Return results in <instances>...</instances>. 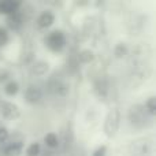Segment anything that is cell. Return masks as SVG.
<instances>
[{"label":"cell","instance_id":"cell-23","mask_svg":"<svg viewBox=\"0 0 156 156\" xmlns=\"http://www.w3.org/2000/svg\"><path fill=\"white\" fill-rule=\"evenodd\" d=\"M12 76H11V73L7 70V69H0V83H4L7 82L8 80H11Z\"/></svg>","mask_w":156,"mask_h":156},{"label":"cell","instance_id":"cell-24","mask_svg":"<svg viewBox=\"0 0 156 156\" xmlns=\"http://www.w3.org/2000/svg\"><path fill=\"white\" fill-rule=\"evenodd\" d=\"M41 156H55L54 151H49V149H45L44 152H41Z\"/></svg>","mask_w":156,"mask_h":156},{"label":"cell","instance_id":"cell-11","mask_svg":"<svg viewBox=\"0 0 156 156\" xmlns=\"http://www.w3.org/2000/svg\"><path fill=\"white\" fill-rule=\"evenodd\" d=\"M23 7V0H0V15H10Z\"/></svg>","mask_w":156,"mask_h":156},{"label":"cell","instance_id":"cell-5","mask_svg":"<svg viewBox=\"0 0 156 156\" xmlns=\"http://www.w3.org/2000/svg\"><path fill=\"white\" fill-rule=\"evenodd\" d=\"M0 116L5 122H15L22 116V110L12 100H3L0 103Z\"/></svg>","mask_w":156,"mask_h":156},{"label":"cell","instance_id":"cell-7","mask_svg":"<svg viewBox=\"0 0 156 156\" xmlns=\"http://www.w3.org/2000/svg\"><path fill=\"white\" fill-rule=\"evenodd\" d=\"M25 149V140L23 138L10 137V140L0 147V154L3 156H22Z\"/></svg>","mask_w":156,"mask_h":156},{"label":"cell","instance_id":"cell-20","mask_svg":"<svg viewBox=\"0 0 156 156\" xmlns=\"http://www.w3.org/2000/svg\"><path fill=\"white\" fill-rule=\"evenodd\" d=\"M108 83L105 80H99L96 83H94V92H96V94L99 97H101V99H104V97H107L108 94Z\"/></svg>","mask_w":156,"mask_h":156},{"label":"cell","instance_id":"cell-15","mask_svg":"<svg viewBox=\"0 0 156 156\" xmlns=\"http://www.w3.org/2000/svg\"><path fill=\"white\" fill-rule=\"evenodd\" d=\"M96 59V54L90 48H82L77 54V62L78 65H90Z\"/></svg>","mask_w":156,"mask_h":156},{"label":"cell","instance_id":"cell-14","mask_svg":"<svg viewBox=\"0 0 156 156\" xmlns=\"http://www.w3.org/2000/svg\"><path fill=\"white\" fill-rule=\"evenodd\" d=\"M41 144L45 147V149H49V151H56V149H59V147H60V138H59V136H58V133L48 132V133L44 134Z\"/></svg>","mask_w":156,"mask_h":156},{"label":"cell","instance_id":"cell-13","mask_svg":"<svg viewBox=\"0 0 156 156\" xmlns=\"http://www.w3.org/2000/svg\"><path fill=\"white\" fill-rule=\"evenodd\" d=\"M21 89H22L21 83H19V81H16L15 78H11L7 82L3 83V93H4V96L8 97V99L16 97L19 94V92H21Z\"/></svg>","mask_w":156,"mask_h":156},{"label":"cell","instance_id":"cell-1","mask_svg":"<svg viewBox=\"0 0 156 156\" xmlns=\"http://www.w3.org/2000/svg\"><path fill=\"white\" fill-rule=\"evenodd\" d=\"M154 119L152 116H149L147 114V111L144 110L143 104L140 103H136L132 104L127 108V114H126V121L127 125L132 127L133 130H147L154 125Z\"/></svg>","mask_w":156,"mask_h":156},{"label":"cell","instance_id":"cell-8","mask_svg":"<svg viewBox=\"0 0 156 156\" xmlns=\"http://www.w3.org/2000/svg\"><path fill=\"white\" fill-rule=\"evenodd\" d=\"M56 22V14L52 10H43L38 12V15L34 19V25L38 30L41 32H48L49 29H52Z\"/></svg>","mask_w":156,"mask_h":156},{"label":"cell","instance_id":"cell-16","mask_svg":"<svg viewBox=\"0 0 156 156\" xmlns=\"http://www.w3.org/2000/svg\"><path fill=\"white\" fill-rule=\"evenodd\" d=\"M41 152H43V144L37 140L30 141L27 145H25L23 149L25 156H41Z\"/></svg>","mask_w":156,"mask_h":156},{"label":"cell","instance_id":"cell-4","mask_svg":"<svg viewBox=\"0 0 156 156\" xmlns=\"http://www.w3.org/2000/svg\"><path fill=\"white\" fill-rule=\"evenodd\" d=\"M154 141L149 137H138L127 147V152L130 156H154Z\"/></svg>","mask_w":156,"mask_h":156},{"label":"cell","instance_id":"cell-12","mask_svg":"<svg viewBox=\"0 0 156 156\" xmlns=\"http://www.w3.org/2000/svg\"><path fill=\"white\" fill-rule=\"evenodd\" d=\"M51 90L52 93L55 94L56 97H67L71 92V85L65 80H59V81H55L51 86Z\"/></svg>","mask_w":156,"mask_h":156},{"label":"cell","instance_id":"cell-2","mask_svg":"<svg viewBox=\"0 0 156 156\" xmlns=\"http://www.w3.org/2000/svg\"><path fill=\"white\" fill-rule=\"evenodd\" d=\"M43 45L51 54L62 55L69 45L67 33L62 29H49L43 36Z\"/></svg>","mask_w":156,"mask_h":156},{"label":"cell","instance_id":"cell-17","mask_svg":"<svg viewBox=\"0 0 156 156\" xmlns=\"http://www.w3.org/2000/svg\"><path fill=\"white\" fill-rule=\"evenodd\" d=\"M129 54H130V48L126 43H123V41L116 43L112 48V55L115 59H123V58H126Z\"/></svg>","mask_w":156,"mask_h":156},{"label":"cell","instance_id":"cell-18","mask_svg":"<svg viewBox=\"0 0 156 156\" xmlns=\"http://www.w3.org/2000/svg\"><path fill=\"white\" fill-rule=\"evenodd\" d=\"M11 41H12V33L4 25H0V49L7 48Z\"/></svg>","mask_w":156,"mask_h":156},{"label":"cell","instance_id":"cell-10","mask_svg":"<svg viewBox=\"0 0 156 156\" xmlns=\"http://www.w3.org/2000/svg\"><path fill=\"white\" fill-rule=\"evenodd\" d=\"M51 71V63L45 59H33L29 65V74L33 78H44Z\"/></svg>","mask_w":156,"mask_h":156},{"label":"cell","instance_id":"cell-19","mask_svg":"<svg viewBox=\"0 0 156 156\" xmlns=\"http://www.w3.org/2000/svg\"><path fill=\"white\" fill-rule=\"evenodd\" d=\"M143 107L149 116L155 118L156 116V96L155 94H151V96L147 97L145 101L143 103Z\"/></svg>","mask_w":156,"mask_h":156},{"label":"cell","instance_id":"cell-6","mask_svg":"<svg viewBox=\"0 0 156 156\" xmlns=\"http://www.w3.org/2000/svg\"><path fill=\"white\" fill-rule=\"evenodd\" d=\"M22 99L27 105H38L44 100V89L38 83H29L22 92Z\"/></svg>","mask_w":156,"mask_h":156},{"label":"cell","instance_id":"cell-3","mask_svg":"<svg viewBox=\"0 0 156 156\" xmlns=\"http://www.w3.org/2000/svg\"><path fill=\"white\" fill-rule=\"evenodd\" d=\"M122 125V112L118 107H111L103 118V134L107 138H114L119 133Z\"/></svg>","mask_w":156,"mask_h":156},{"label":"cell","instance_id":"cell-21","mask_svg":"<svg viewBox=\"0 0 156 156\" xmlns=\"http://www.w3.org/2000/svg\"><path fill=\"white\" fill-rule=\"evenodd\" d=\"M11 137V132L7 126L4 125H0V147H3Z\"/></svg>","mask_w":156,"mask_h":156},{"label":"cell","instance_id":"cell-22","mask_svg":"<svg viewBox=\"0 0 156 156\" xmlns=\"http://www.w3.org/2000/svg\"><path fill=\"white\" fill-rule=\"evenodd\" d=\"M90 156H108V147L105 144H100L92 151Z\"/></svg>","mask_w":156,"mask_h":156},{"label":"cell","instance_id":"cell-9","mask_svg":"<svg viewBox=\"0 0 156 156\" xmlns=\"http://www.w3.org/2000/svg\"><path fill=\"white\" fill-rule=\"evenodd\" d=\"M25 22H26V16H25L23 10H18L15 12L5 16V25L4 26L10 30L11 33H18L23 29Z\"/></svg>","mask_w":156,"mask_h":156}]
</instances>
